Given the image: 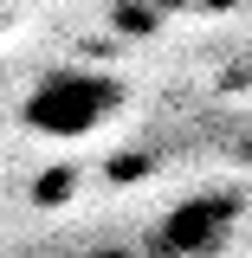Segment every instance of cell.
Wrapping results in <instances>:
<instances>
[{
  "label": "cell",
  "instance_id": "1",
  "mask_svg": "<svg viewBox=\"0 0 252 258\" xmlns=\"http://www.w3.org/2000/svg\"><path fill=\"white\" fill-rule=\"evenodd\" d=\"M123 110V84L104 78V71H84V64H65L52 78H39L20 103V123L45 142H84Z\"/></svg>",
  "mask_w": 252,
  "mask_h": 258
},
{
  "label": "cell",
  "instance_id": "2",
  "mask_svg": "<svg viewBox=\"0 0 252 258\" xmlns=\"http://www.w3.org/2000/svg\"><path fill=\"white\" fill-rule=\"evenodd\" d=\"M233 220H239V200L233 194H194V200H181L156 226V245L162 252H214V245H226Z\"/></svg>",
  "mask_w": 252,
  "mask_h": 258
}]
</instances>
